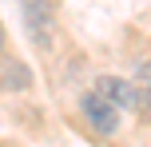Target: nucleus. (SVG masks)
<instances>
[{
	"instance_id": "f257e3e1",
	"label": "nucleus",
	"mask_w": 151,
	"mask_h": 147,
	"mask_svg": "<svg viewBox=\"0 0 151 147\" xmlns=\"http://www.w3.org/2000/svg\"><path fill=\"white\" fill-rule=\"evenodd\" d=\"M91 92L104 95L107 103H115L119 111H147V87L131 84V80H119V76H96Z\"/></svg>"
},
{
	"instance_id": "f03ea898",
	"label": "nucleus",
	"mask_w": 151,
	"mask_h": 147,
	"mask_svg": "<svg viewBox=\"0 0 151 147\" xmlns=\"http://www.w3.org/2000/svg\"><path fill=\"white\" fill-rule=\"evenodd\" d=\"M20 16L28 24L32 44L48 52L56 44V8H52V0H20Z\"/></svg>"
},
{
	"instance_id": "7ed1b4c3",
	"label": "nucleus",
	"mask_w": 151,
	"mask_h": 147,
	"mask_svg": "<svg viewBox=\"0 0 151 147\" xmlns=\"http://www.w3.org/2000/svg\"><path fill=\"white\" fill-rule=\"evenodd\" d=\"M76 108H80V115L88 119V127H91L96 135H104V139H107V135H115V131H119V108H115V103H107L104 95L83 92Z\"/></svg>"
},
{
	"instance_id": "20e7f679",
	"label": "nucleus",
	"mask_w": 151,
	"mask_h": 147,
	"mask_svg": "<svg viewBox=\"0 0 151 147\" xmlns=\"http://www.w3.org/2000/svg\"><path fill=\"white\" fill-rule=\"evenodd\" d=\"M32 84H36V76H32V68H28L24 60H16V56H0V92L20 95V92H28Z\"/></svg>"
},
{
	"instance_id": "39448f33",
	"label": "nucleus",
	"mask_w": 151,
	"mask_h": 147,
	"mask_svg": "<svg viewBox=\"0 0 151 147\" xmlns=\"http://www.w3.org/2000/svg\"><path fill=\"white\" fill-rule=\"evenodd\" d=\"M147 80H151V72H147V60H139V64H135V80H131V84L147 87Z\"/></svg>"
},
{
	"instance_id": "423d86ee",
	"label": "nucleus",
	"mask_w": 151,
	"mask_h": 147,
	"mask_svg": "<svg viewBox=\"0 0 151 147\" xmlns=\"http://www.w3.org/2000/svg\"><path fill=\"white\" fill-rule=\"evenodd\" d=\"M4 44H8V36H4V24H0V56H4Z\"/></svg>"
}]
</instances>
